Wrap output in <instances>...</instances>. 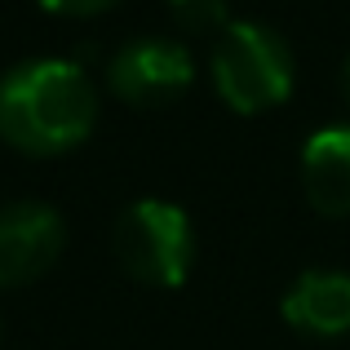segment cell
I'll use <instances>...</instances> for the list:
<instances>
[{
  "mask_svg": "<svg viewBox=\"0 0 350 350\" xmlns=\"http://www.w3.org/2000/svg\"><path fill=\"white\" fill-rule=\"evenodd\" d=\"M98 94L76 62H23L0 80V137L27 155H62L94 133Z\"/></svg>",
  "mask_w": 350,
  "mask_h": 350,
  "instance_id": "6da1fadb",
  "label": "cell"
},
{
  "mask_svg": "<svg viewBox=\"0 0 350 350\" xmlns=\"http://www.w3.org/2000/svg\"><path fill=\"white\" fill-rule=\"evenodd\" d=\"M213 85L231 111L257 116L293 94V49L262 23H231L213 49Z\"/></svg>",
  "mask_w": 350,
  "mask_h": 350,
  "instance_id": "7a4b0ae2",
  "label": "cell"
},
{
  "mask_svg": "<svg viewBox=\"0 0 350 350\" xmlns=\"http://www.w3.org/2000/svg\"><path fill=\"white\" fill-rule=\"evenodd\" d=\"M111 248L124 275H133L137 284L178 288L191 275V262H196V231H191V217L178 204L137 200L116 217Z\"/></svg>",
  "mask_w": 350,
  "mask_h": 350,
  "instance_id": "3957f363",
  "label": "cell"
},
{
  "mask_svg": "<svg viewBox=\"0 0 350 350\" xmlns=\"http://www.w3.org/2000/svg\"><path fill=\"white\" fill-rule=\"evenodd\" d=\"M196 76V62L182 49L178 40H164V36H151V40H129L124 49L111 58L107 67V80H111V94L129 107H160L169 98H178L182 89Z\"/></svg>",
  "mask_w": 350,
  "mask_h": 350,
  "instance_id": "277c9868",
  "label": "cell"
},
{
  "mask_svg": "<svg viewBox=\"0 0 350 350\" xmlns=\"http://www.w3.org/2000/svg\"><path fill=\"white\" fill-rule=\"evenodd\" d=\"M62 244H67V226L58 208L36 200L5 204L0 208V288L40 280L62 257Z\"/></svg>",
  "mask_w": 350,
  "mask_h": 350,
  "instance_id": "5b68a950",
  "label": "cell"
},
{
  "mask_svg": "<svg viewBox=\"0 0 350 350\" xmlns=\"http://www.w3.org/2000/svg\"><path fill=\"white\" fill-rule=\"evenodd\" d=\"M301 187L315 213L350 217V124H333L306 137Z\"/></svg>",
  "mask_w": 350,
  "mask_h": 350,
  "instance_id": "8992f818",
  "label": "cell"
},
{
  "mask_svg": "<svg viewBox=\"0 0 350 350\" xmlns=\"http://www.w3.org/2000/svg\"><path fill=\"white\" fill-rule=\"evenodd\" d=\"M284 319L310 337L350 333V275L346 271H306L284 293Z\"/></svg>",
  "mask_w": 350,
  "mask_h": 350,
  "instance_id": "52a82bcc",
  "label": "cell"
},
{
  "mask_svg": "<svg viewBox=\"0 0 350 350\" xmlns=\"http://www.w3.org/2000/svg\"><path fill=\"white\" fill-rule=\"evenodd\" d=\"M169 14L178 18L187 31H217V27H231L226 23V0H169Z\"/></svg>",
  "mask_w": 350,
  "mask_h": 350,
  "instance_id": "ba28073f",
  "label": "cell"
},
{
  "mask_svg": "<svg viewBox=\"0 0 350 350\" xmlns=\"http://www.w3.org/2000/svg\"><path fill=\"white\" fill-rule=\"evenodd\" d=\"M49 14H67V18H94V14H107L116 9L120 0H40Z\"/></svg>",
  "mask_w": 350,
  "mask_h": 350,
  "instance_id": "9c48e42d",
  "label": "cell"
},
{
  "mask_svg": "<svg viewBox=\"0 0 350 350\" xmlns=\"http://www.w3.org/2000/svg\"><path fill=\"white\" fill-rule=\"evenodd\" d=\"M342 94H346V103H350V53H346V62H342Z\"/></svg>",
  "mask_w": 350,
  "mask_h": 350,
  "instance_id": "30bf717a",
  "label": "cell"
}]
</instances>
